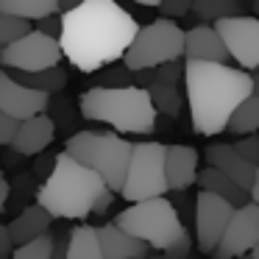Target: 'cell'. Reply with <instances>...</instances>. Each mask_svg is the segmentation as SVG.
I'll return each instance as SVG.
<instances>
[{
  "label": "cell",
  "mask_w": 259,
  "mask_h": 259,
  "mask_svg": "<svg viewBox=\"0 0 259 259\" xmlns=\"http://www.w3.org/2000/svg\"><path fill=\"white\" fill-rule=\"evenodd\" d=\"M181 56H184V31L173 20L159 17L137 28L131 45L123 53V64L128 73H137V70H156L162 64L179 62Z\"/></svg>",
  "instance_id": "52a82bcc"
},
{
  "label": "cell",
  "mask_w": 259,
  "mask_h": 259,
  "mask_svg": "<svg viewBox=\"0 0 259 259\" xmlns=\"http://www.w3.org/2000/svg\"><path fill=\"white\" fill-rule=\"evenodd\" d=\"M81 0H56V9L59 12H70V9H75Z\"/></svg>",
  "instance_id": "d590c367"
},
{
  "label": "cell",
  "mask_w": 259,
  "mask_h": 259,
  "mask_svg": "<svg viewBox=\"0 0 259 259\" xmlns=\"http://www.w3.org/2000/svg\"><path fill=\"white\" fill-rule=\"evenodd\" d=\"M190 248H192V240H190V234H181L179 240H173L167 248H164V256L162 259H187L190 256Z\"/></svg>",
  "instance_id": "4dcf8cb0"
},
{
  "label": "cell",
  "mask_w": 259,
  "mask_h": 259,
  "mask_svg": "<svg viewBox=\"0 0 259 259\" xmlns=\"http://www.w3.org/2000/svg\"><path fill=\"white\" fill-rule=\"evenodd\" d=\"M187 90V106L192 114V128L201 137L223 134L231 112L256 92V81L240 67L218 62H192L187 59L181 67Z\"/></svg>",
  "instance_id": "7a4b0ae2"
},
{
  "label": "cell",
  "mask_w": 259,
  "mask_h": 259,
  "mask_svg": "<svg viewBox=\"0 0 259 259\" xmlns=\"http://www.w3.org/2000/svg\"><path fill=\"white\" fill-rule=\"evenodd\" d=\"M179 78H181V67L176 62L156 67L153 81H151V87H148V95H151V103H153L156 112H164V114H170V117L179 114L181 95H179V90H176V81Z\"/></svg>",
  "instance_id": "ac0fdd59"
},
{
  "label": "cell",
  "mask_w": 259,
  "mask_h": 259,
  "mask_svg": "<svg viewBox=\"0 0 259 259\" xmlns=\"http://www.w3.org/2000/svg\"><path fill=\"white\" fill-rule=\"evenodd\" d=\"M64 259H101L95 226L81 223L73 231H67V253H64Z\"/></svg>",
  "instance_id": "603a6c76"
},
{
  "label": "cell",
  "mask_w": 259,
  "mask_h": 259,
  "mask_svg": "<svg viewBox=\"0 0 259 259\" xmlns=\"http://www.w3.org/2000/svg\"><path fill=\"white\" fill-rule=\"evenodd\" d=\"M6 201H9V181L0 176V212L6 209Z\"/></svg>",
  "instance_id": "e575fe53"
},
{
  "label": "cell",
  "mask_w": 259,
  "mask_h": 259,
  "mask_svg": "<svg viewBox=\"0 0 259 259\" xmlns=\"http://www.w3.org/2000/svg\"><path fill=\"white\" fill-rule=\"evenodd\" d=\"M36 31H39V34H45V36H53V39H59V31H62L59 14H51V17L36 20Z\"/></svg>",
  "instance_id": "1f68e13d"
},
{
  "label": "cell",
  "mask_w": 259,
  "mask_h": 259,
  "mask_svg": "<svg viewBox=\"0 0 259 259\" xmlns=\"http://www.w3.org/2000/svg\"><path fill=\"white\" fill-rule=\"evenodd\" d=\"M98 231V245H101V259H148L151 248L142 240L125 234L114 223H103Z\"/></svg>",
  "instance_id": "2e32d148"
},
{
  "label": "cell",
  "mask_w": 259,
  "mask_h": 259,
  "mask_svg": "<svg viewBox=\"0 0 259 259\" xmlns=\"http://www.w3.org/2000/svg\"><path fill=\"white\" fill-rule=\"evenodd\" d=\"M51 248H53V234L36 237L31 242H23V245H14L9 259H51Z\"/></svg>",
  "instance_id": "4316f807"
},
{
  "label": "cell",
  "mask_w": 259,
  "mask_h": 259,
  "mask_svg": "<svg viewBox=\"0 0 259 259\" xmlns=\"http://www.w3.org/2000/svg\"><path fill=\"white\" fill-rule=\"evenodd\" d=\"M0 51H3V48H0Z\"/></svg>",
  "instance_id": "60d3db41"
},
{
  "label": "cell",
  "mask_w": 259,
  "mask_h": 259,
  "mask_svg": "<svg viewBox=\"0 0 259 259\" xmlns=\"http://www.w3.org/2000/svg\"><path fill=\"white\" fill-rule=\"evenodd\" d=\"M56 64H62L59 39L39 34L36 28H31L28 34H23L0 51V67L9 73H39Z\"/></svg>",
  "instance_id": "9c48e42d"
},
{
  "label": "cell",
  "mask_w": 259,
  "mask_h": 259,
  "mask_svg": "<svg viewBox=\"0 0 259 259\" xmlns=\"http://www.w3.org/2000/svg\"><path fill=\"white\" fill-rule=\"evenodd\" d=\"M237 259H259V251H256V248H253V251L242 253V256H237Z\"/></svg>",
  "instance_id": "8d00e7d4"
},
{
  "label": "cell",
  "mask_w": 259,
  "mask_h": 259,
  "mask_svg": "<svg viewBox=\"0 0 259 259\" xmlns=\"http://www.w3.org/2000/svg\"><path fill=\"white\" fill-rule=\"evenodd\" d=\"M12 237H9V229L3 223H0V253H3V256H9V253H12Z\"/></svg>",
  "instance_id": "836d02e7"
},
{
  "label": "cell",
  "mask_w": 259,
  "mask_h": 259,
  "mask_svg": "<svg viewBox=\"0 0 259 259\" xmlns=\"http://www.w3.org/2000/svg\"><path fill=\"white\" fill-rule=\"evenodd\" d=\"M164 148L162 142H131V156L120 195L125 201H148L167 192L164 181Z\"/></svg>",
  "instance_id": "ba28073f"
},
{
  "label": "cell",
  "mask_w": 259,
  "mask_h": 259,
  "mask_svg": "<svg viewBox=\"0 0 259 259\" xmlns=\"http://www.w3.org/2000/svg\"><path fill=\"white\" fill-rule=\"evenodd\" d=\"M234 206L226 203L223 198L212 195V192H198L195 198V240L201 253H212L214 245L223 237V229L229 223Z\"/></svg>",
  "instance_id": "7c38bea8"
},
{
  "label": "cell",
  "mask_w": 259,
  "mask_h": 259,
  "mask_svg": "<svg viewBox=\"0 0 259 259\" xmlns=\"http://www.w3.org/2000/svg\"><path fill=\"white\" fill-rule=\"evenodd\" d=\"M0 259H9V256H3V253H0Z\"/></svg>",
  "instance_id": "ab89813d"
},
{
  "label": "cell",
  "mask_w": 259,
  "mask_h": 259,
  "mask_svg": "<svg viewBox=\"0 0 259 259\" xmlns=\"http://www.w3.org/2000/svg\"><path fill=\"white\" fill-rule=\"evenodd\" d=\"M206 162L209 167L220 170L223 176H229L237 187L251 195V201H259V167L251 162H245L242 156H237V151L229 142H214L206 148Z\"/></svg>",
  "instance_id": "4fadbf2b"
},
{
  "label": "cell",
  "mask_w": 259,
  "mask_h": 259,
  "mask_svg": "<svg viewBox=\"0 0 259 259\" xmlns=\"http://www.w3.org/2000/svg\"><path fill=\"white\" fill-rule=\"evenodd\" d=\"M59 23L62 59L81 73H98L120 62L140 28L117 0H81L75 9L62 12Z\"/></svg>",
  "instance_id": "6da1fadb"
},
{
  "label": "cell",
  "mask_w": 259,
  "mask_h": 259,
  "mask_svg": "<svg viewBox=\"0 0 259 259\" xmlns=\"http://www.w3.org/2000/svg\"><path fill=\"white\" fill-rule=\"evenodd\" d=\"M256 128H259V95L251 92V95L231 112L229 123H226V131L245 137V134H256Z\"/></svg>",
  "instance_id": "d4e9b609"
},
{
  "label": "cell",
  "mask_w": 259,
  "mask_h": 259,
  "mask_svg": "<svg viewBox=\"0 0 259 259\" xmlns=\"http://www.w3.org/2000/svg\"><path fill=\"white\" fill-rule=\"evenodd\" d=\"M137 3H140V6H159L162 0H137Z\"/></svg>",
  "instance_id": "74e56055"
},
{
  "label": "cell",
  "mask_w": 259,
  "mask_h": 259,
  "mask_svg": "<svg viewBox=\"0 0 259 259\" xmlns=\"http://www.w3.org/2000/svg\"><path fill=\"white\" fill-rule=\"evenodd\" d=\"M195 184L201 187L203 192H212V195L223 198V201H226V203H231L234 209L251 201V195H248V192L242 190V187H237L234 181L229 179V176H223L220 170H214V167H203V170H198V173H195Z\"/></svg>",
  "instance_id": "44dd1931"
},
{
  "label": "cell",
  "mask_w": 259,
  "mask_h": 259,
  "mask_svg": "<svg viewBox=\"0 0 259 259\" xmlns=\"http://www.w3.org/2000/svg\"><path fill=\"white\" fill-rule=\"evenodd\" d=\"M53 137H56V123L48 114H34V117H25L17 123V131L9 145L20 156H36L51 145Z\"/></svg>",
  "instance_id": "9a60e30c"
},
{
  "label": "cell",
  "mask_w": 259,
  "mask_h": 259,
  "mask_svg": "<svg viewBox=\"0 0 259 259\" xmlns=\"http://www.w3.org/2000/svg\"><path fill=\"white\" fill-rule=\"evenodd\" d=\"M14 131H17V120H12L9 114H3V112H0V148L12 142Z\"/></svg>",
  "instance_id": "d6a6232c"
},
{
  "label": "cell",
  "mask_w": 259,
  "mask_h": 259,
  "mask_svg": "<svg viewBox=\"0 0 259 259\" xmlns=\"http://www.w3.org/2000/svg\"><path fill=\"white\" fill-rule=\"evenodd\" d=\"M0 14H12V17L36 23L42 17L59 14L56 0H0Z\"/></svg>",
  "instance_id": "cb8c5ba5"
},
{
  "label": "cell",
  "mask_w": 259,
  "mask_h": 259,
  "mask_svg": "<svg viewBox=\"0 0 259 259\" xmlns=\"http://www.w3.org/2000/svg\"><path fill=\"white\" fill-rule=\"evenodd\" d=\"M48 106H51V95L25 90L0 67V112L3 114H9L12 120L20 123V120L34 117V114H45Z\"/></svg>",
  "instance_id": "5bb4252c"
},
{
  "label": "cell",
  "mask_w": 259,
  "mask_h": 259,
  "mask_svg": "<svg viewBox=\"0 0 259 259\" xmlns=\"http://www.w3.org/2000/svg\"><path fill=\"white\" fill-rule=\"evenodd\" d=\"M81 114L106 123L120 134H151L156 128V109L148 90L125 87H92L81 95Z\"/></svg>",
  "instance_id": "277c9868"
},
{
  "label": "cell",
  "mask_w": 259,
  "mask_h": 259,
  "mask_svg": "<svg viewBox=\"0 0 259 259\" xmlns=\"http://www.w3.org/2000/svg\"><path fill=\"white\" fill-rule=\"evenodd\" d=\"M259 245V203L248 201L231 212L223 237L214 245V259H237Z\"/></svg>",
  "instance_id": "8fae6325"
},
{
  "label": "cell",
  "mask_w": 259,
  "mask_h": 259,
  "mask_svg": "<svg viewBox=\"0 0 259 259\" xmlns=\"http://www.w3.org/2000/svg\"><path fill=\"white\" fill-rule=\"evenodd\" d=\"M148 259H162V256H148Z\"/></svg>",
  "instance_id": "f35d334b"
},
{
  "label": "cell",
  "mask_w": 259,
  "mask_h": 259,
  "mask_svg": "<svg viewBox=\"0 0 259 259\" xmlns=\"http://www.w3.org/2000/svg\"><path fill=\"white\" fill-rule=\"evenodd\" d=\"M184 59L226 64L229 62V53H226L223 42L214 34L212 25H192L190 31H184Z\"/></svg>",
  "instance_id": "d6986e66"
},
{
  "label": "cell",
  "mask_w": 259,
  "mask_h": 259,
  "mask_svg": "<svg viewBox=\"0 0 259 259\" xmlns=\"http://www.w3.org/2000/svg\"><path fill=\"white\" fill-rule=\"evenodd\" d=\"M231 148H234L237 156H242L245 162L259 164V137H256V134H245L242 140H237Z\"/></svg>",
  "instance_id": "f1b7e54d"
},
{
  "label": "cell",
  "mask_w": 259,
  "mask_h": 259,
  "mask_svg": "<svg viewBox=\"0 0 259 259\" xmlns=\"http://www.w3.org/2000/svg\"><path fill=\"white\" fill-rule=\"evenodd\" d=\"M28 31H31L28 20L12 17V14H0V48L12 45L14 39H20V36L28 34Z\"/></svg>",
  "instance_id": "83f0119b"
},
{
  "label": "cell",
  "mask_w": 259,
  "mask_h": 259,
  "mask_svg": "<svg viewBox=\"0 0 259 259\" xmlns=\"http://www.w3.org/2000/svg\"><path fill=\"white\" fill-rule=\"evenodd\" d=\"M51 226H53V218L39 203H34V206H25L6 229H9V237H12V245H23V242H31L36 237L48 234Z\"/></svg>",
  "instance_id": "ffe728a7"
},
{
  "label": "cell",
  "mask_w": 259,
  "mask_h": 259,
  "mask_svg": "<svg viewBox=\"0 0 259 259\" xmlns=\"http://www.w3.org/2000/svg\"><path fill=\"white\" fill-rule=\"evenodd\" d=\"M192 14L201 25L218 23L223 17H231V14H240V6L237 0H192Z\"/></svg>",
  "instance_id": "484cf974"
},
{
  "label": "cell",
  "mask_w": 259,
  "mask_h": 259,
  "mask_svg": "<svg viewBox=\"0 0 259 259\" xmlns=\"http://www.w3.org/2000/svg\"><path fill=\"white\" fill-rule=\"evenodd\" d=\"M112 223L117 229H123L125 234L142 240L151 251H164L170 242L179 240L187 231L181 218H179V212H176V206L164 195L131 203L123 212L114 214Z\"/></svg>",
  "instance_id": "8992f818"
},
{
  "label": "cell",
  "mask_w": 259,
  "mask_h": 259,
  "mask_svg": "<svg viewBox=\"0 0 259 259\" xmlns=\"http://www.w3.org/2000/svg\"><path fill=\"white\" fill-rule=\"evenodd\" d=\"M64 153L73 156L78 164L90 167L103 179L112 192H120L131 156V142L120 134H101V131H78L67 140Z\"/></svg>",
  "instance_id": "5b68a950"
},
{
  "label": "cell",
  "mask_w": 259,
  "mask_h": 259,
  "mask_svg": "<svg viewBox=\"0 0 259 259\" xmlns=\"http://www.w3.org/2000/svg\"><path fill=\"white\" fill-rule=\"evenodd\" d=\"M156 9L162 12L164 20H176V17H184V14L190 12V9H192V0H162Z\"/></svg>",
  "instance_id": "f546056e"
},
{
  "label": "cell",
  "mask_w": 259,
  "mask_h": 259,
  "mask_svg": "<svg viewBox=\"0 0 259 259\" xmlns=\"http://www.w3.org/2000/svg\"><path fill=\"white\" fill-rule=\"evenodd\" d=\"M9 73V70H6ZM17 84H23L25 90H34V92H42V95H53V92H62L64 84H67V70L62 64L56 67H48V70H39V73H9Z\"/></svg>",
  "instance_id": "7402d4cb"
},
{
  "label": "cell",
  "mask_w": 259,
  "mask_h": 259,
  "mask_svg": "<svg viewBox=\"0 0 259 259\" xmlns=\"http://www.w3.org/2000/svg\"><path fill=\"white\" fill-rule=\"evenodd\" d=\"M220 36L229 59H234L237 67L251 73L259 67V20L251 14H231L212 25Z\"/></svg>",
  "instance_id": "30bf717a"
},
{
  "label": "cell",
  "mask_w": 259,
  "mask_h": 259,
  "mask_svg": "<svg viewBox=\"0 0 259 259\" xmlns=\"http://www.w3.org/2000/svg\"><path fill=\"white\" fill-rule=\"evenodd\" d=\"M112 201L114 192L103 184L101 176L92 173L84 164H78L64 151L53 159L51 176L36 192V203L51 218H64V220H84L90 214L109 209Z\"/></svg>",
  "instance_id": "3957f363"
},
{
  "label": "cell",
  "mask_w": 259,
  "mask_h": 259,
  "mask_svg": "<svg viewBox=\"0 0 259 259\" xmlns=\"http://www.w3.org/2000/svg\"><path fill=\"white\" fill-rule=\"evenodd\" d=\"M198 173V151L190 145H170L164 148V181L167 190H187L195 184Z\"/></svg>",
  "instance_id": "e0dca14e"
}]
</instances>
